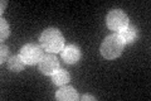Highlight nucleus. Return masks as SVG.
Here are the masks:
<instances>
[{
	"instance_id": "f257e3e1",
	"label": "nucleus",
	"mask_w": 151,
	"mask_h": 101,
	"mask_svg": "<svg viewBox=\"0 0 151 101\" xmlns=\"http://www.w3.org/2000/svg\"><path fill=\"white\" fill-rule=\"evenodd\" d=\"M40 44L49 53H58L64 48V37L57 28H47L40 34Z\"/></svg>"
},
{
	"instance_id": "f03ea898",
	"label": "nucleus",
	"mask_w": 151,
	"mask_h": 101,
	"mask_svg": "<svg viewBox=\"0 0 151 101\" xmlns=\"http://www.w3.org/2000/svg\"><path fill=\"white\" fill-rule=\"evenodd\" d=\"M124 43H122L121 38L119 37V34L113 33V34L107 36L105 39H103L100 52L103 58L106 60H115L124 51Z\"/></svg>"
},
{
	"instance_id": "7ed1b4c3",
	"label": "nucleus",
	"mask_w": 151,
	"mask_h": 101,
	"mask_svg": "<svg viewBox=\"0 0 151 101\" xmlns=\"http://www.w3.org/2000/svg\"><path fill=\"white\" fill-rule=\"evenodd\" d=\"M106 23H107V27L111 31L120 32L129 25V17L121 9H112L107 14Z\"/></svg>"
},
{
	"instance_id": "20e7f679",
	"label": "nucleus",
	"mask_w": 151,
	"mask_h": 101,
	"mask_svg": "<svg viewBox=\"0 0 151 101\" xmlns=\"http://www.w3.org/2000/svg\"><path fill=\"white\" fill-rule=\"evenodd\" d=\"M20 57L23 61L25 62V65H35L39 63V61L43 57V47L35 43H28V44L23 46L20 49Z\"/></svg>"
},
{
	"instance_id": "39448f33",
	"label": "nucleus",
	"mask_w": 151,
	"mask_h": 101,
	"mask_svg": "<svg viewBox=\"0 0 151 101\" xmlns=\"http://www.w3.org/2000/svg\"><path fill=\"white\" fill-rule=\"evenodd\" d=\"M39 71L43 75H48L52 76L53 73H55V71L59 70V61L54 54H44L42 57V60L39 61Z\"/></svg>"
},
{
	"instance_id": "423d86ee",
	"label": "nucleus",
	"mask_w": 151,
	"mask_h": 101,
	"mask_svg": "<svg viewBox=\"0 0 151 101\" xmlns=\"http://www.w3.org/2000/svg\"><path fill=\"white\" fill-rule=\"evenodd\" d=\"M81 49L76 44H68L62 49V58L69 65L77 63L81 58Z\"/></svg>"
},
{
	"instance_id": "0eeeda50",
	"label": "nucleus",
	"mask_w": 151,
	"mask_h": 101,
	"mask_svg": "<svg viewBox=\"0 0 151 101\" xmlns=\"http://www.w3.org/2000/svg\"><path fill=\"white\" fill-rule=\"evenodd\" d=\"M55 99L58 101H77L79 96L77 90L72 86H63L55 92Z\"/></svg>"
},
{
	"instance_id": "6e6552de",
	"label": "nucleus",
	"mask_w": 151,
	"mask_h": 101,
	"mask_svg": "<svg viewBox=\"0 0 151 101\" xmlns=\"http://www.w3.org/2000/svg\"><path fill=\"white\" fill-rule=\"evenodd\" d=\"M119 37L121 38L124 44H126V43H132L136 39V37H137V29H136V27L129 24L126 28H124L122 31L119 32Z\"/></svg>"
},
{
	"instance_id": "1a4fd4ad",
	"label": "nucleus",
	"mask_w": 151,
	"mask_h": 101,
	"mask_svg": "<svg viewBox=\"0 0 151 101\" xmlns=\"http://www.w3.org/2000/svg\"><path fill=\"white\" fill-rule=\"evenodd\" d=\"M6 66H8V68L13 72H20L24 70L25 62L23 61L20 54H14V56L9 57V60L6 61Z\"/></svg>"
},
{
	"instance_id": "9d476101",
	"label": "nucleus",
	"mask_w": 151,
	"mask_h": 101,
	"mask_svg": "<svg viewBox=\"0 0 151 101\" xmlns=\"http://www.w3.org/2000/svg\"><path fill=\"white\" fill-rule=\"evenodd\" d=\"M52 76H53V78H52L53 80V84L58 85V86H63L70 81V75L68 73V71H65V70L55 71V73H53Z\"/></svg>"
},
{
	"instance_id": "9b49d317",
	"label": "nucleus",
	"mask_w": 151,
	"mask_h": 101,
	"mask_svg": "<svg viewBox=\"0 0 151 101\" xmlns=\"http://www.w3.org/2000/svg\"><path fill=\"white\" fill-rule=\"evenodd\" d=\"M0 29H1L0 31V38H1V41H4L10 34V27H9L8 22L4 18L0 19Z\"/></svg>"
},
{
	"instance_id": "f8f14e48",
	"label": "nucleus",
	"mask_w": 151,
	"mask_h": 101,
	"mask_svg": "<svg viewBox=\"0 0 151 101\" xmlns=\"http://www.w3.org/2000/svg\"><path fill=\"white\" fill-rule=\"evenodd\" d=\"M8 54H9V48H8V46H5L3 43V44H1V56H0V63H1V65H4V63H5V61L9 60Z\"/></svg>"
},
{
	"instance_id": "ddd939ff",
	"label": "nucleus",
	"mask_w": 151,
	"mask_h": 101,
	"mask_svg": "<svg viewBox=\"0 0 151 101\" xmlns=\"http://www.w3.org/2000/svg\"><path fill=\"white\" fill-rule=\"evenodd\" d=\"M81 100H83V101H86V100H92V101H96L97 99L94 97V96H91V95H83L82 97H81Z\"/></svg>"
},
{
	"instance_id": "4468645a",
	"label": "nucleus",
	"mask_w": 151,
	"mask_h": 101,
	"mask_svg": "<svg viewBox=\"0 0 151 101\" xmlns=\"http://www.w3.org/2000/svg\"><path fill=\"white\" fill-rule=\"evenodd\" d=\"M6 7V1H5V0H3V1H1V8H0V13H4V8H5Z\"/></svg>"
}]
</instances>
